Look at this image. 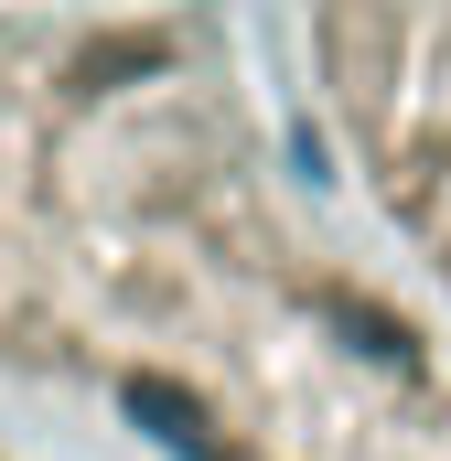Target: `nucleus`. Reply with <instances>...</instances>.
I'll return each mask as SVG.
<instances>
[{
  "label": "nucleus",
  "mask_w": 451,
  "mask_h": 461,
  "mask_svg": "<svg viewBox=\"0 0 451 461\" xmlns=\"http://www.w3.org/2000/svg\"><path fill=\"white\" fill-rule=\"evenodd\" d=\"M323 322H334V333H344L354 354H365V365H419V333H409L398 312L354 301V290H323Z\"/></svg>",
  "instance_id": "obj_2"
},
{
  "label": "nucleus",
  "mask_w": 451,
  "mask_h": 461,
  "mask_svg": "<svg viewBox=\"0 0 451 461\" xmlns=\"http://www.w3.org/2000/svg\"><path fill=\"white\" fill-rule=\"evenodd\" d=\"M129 419H140L151 440H172L183 461H216V419H205V397L172 386V375H129Z\"/></svg>",
  "instance_id": "obj_1"
},
{
  "label": "nucleus",
  "mask_w": 451,
  "mask_h": 461,
  "mask_svg": "<svg viewBox=\"0 0 451 461\" xmlns=\"http://www.w3.org/2000/svg\"><path fill=\"white\" fill-rule=\"evenodd\" d=\"M129 65H161V43H151V32H108V43L76 65V86H108V76H129Z\"/></svg>",
  "instance_id": "obj_3"
}]
</instances>
